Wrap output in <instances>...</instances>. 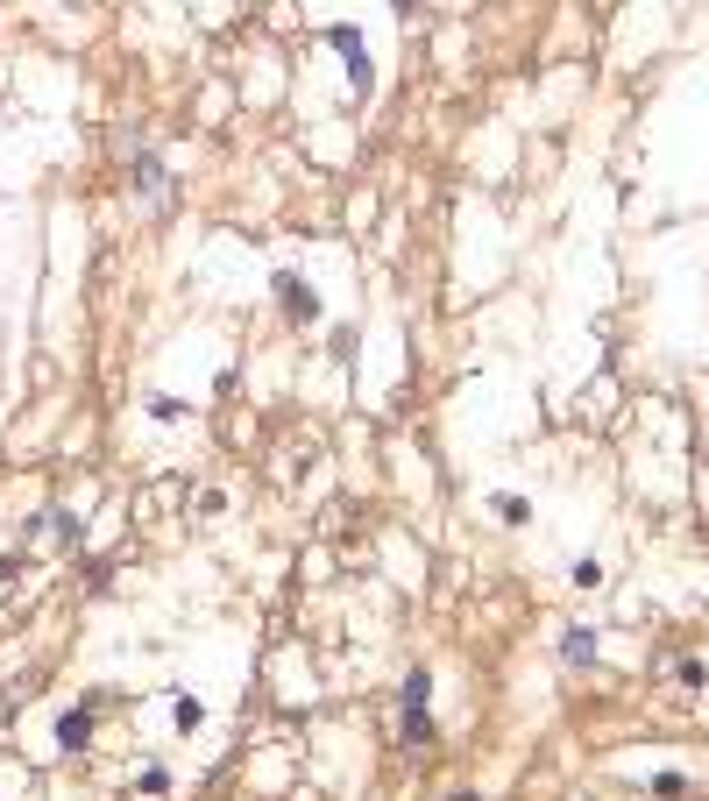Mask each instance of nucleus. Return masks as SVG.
I'll return each mask as SVG.
<instances>
[{"label":"nucleus","instance_id":"f257e3e1","mask_svg":"<svg viewBox=\"0 0 709 801\" xmlns=\"http://www.w3.org/2000/svg\"><path fill=\"white\" fill-rule=\"evenodd\" d=\"M405 745H433V674H412L405 681Z\"/></svg>","mask_w":709,"mask_h":801},{"label":"nucleus","instance_id":"f03ea898","mask_svg":"<svg viewBox=\"0 0 709 801\" xmlns=\"http://www.w3.org/2000/svg\"><path fill=\"white\" fill-rule=\"evenodd\" d=\"M128 185H135L149 206H164V192H171V171H164V156H156V149H135V164H128Z\"/></svg>","mask_w":709,"mask_h":801},{"label":"nucleus","instance_id":"7ed1b4c3","mask_svg":"<svg viewBox=\"0 0 709 801\" xmlns=\"http://www.w3.org/2000/svg\"><path fill=\"white\" fill-rule=\"evenodd\" d=\"M86 745H93V702H86V709H64V716H57V752H71V759H78Z\"/></svg>","mask_w":709,"mask_h":801},{"label":"nucleus","instance_id":"20e7f679","mask_svg":"<svg viewBox=\"0 0 709 801\" xmlns=\"http://www.w3.org/2000/svg\"><path fill=\"white\" fill-rule=\"evenodd\" d=\"M171 794V773L164 766H142V780H135V801H164Z\"/></svg>","mask_w":709,"mask_h":801},{"label":"nucleus","instance_id":"39448f33","mask_svg":"<svg viewBox=\"0 0 709 801\" xmlns=\"http://www.w3.org/2000/svg\"><path fill=\"white\" fill-rule=\"evenodd\" d=\"M334 50H348V71H355V86H369V64H362V36H355V29H341V36H334Z\"/></svg>","mask_w":709,"mask_h":801},{"label":"nucleus","instance_id":"423d86ee","mask_svg":"<svg viewBox=\"0 0 709 801\" xmlns=\"http://www.w3.org/2000/svg\"><path fill=\"white\" fill-rule=\"evenodd\" d=\"M277 291H284V305H291V319H312V312H320V305H312V291H305L298 277H284Z\"/></svg>","mask_w":709,"mask_h":801},{"label":"nucleus","instance_id":"0eeeda50","mask_svg":"<svg viewBox=\"0 0 709 801\" xmlns=\"http://www.w3.org/2000/svg\"><path fill=\"white\" fill-rule=\"evenodd\" d=\"M490 511H497L504 525H525V518H532V504H525V497H490Z\"/></svg>","mask_w":709,"mask_h":801},{"label":"nucleus","instance_id":"6e6552de","mask_svg":"<svg viewBox=\"0 0 709 801\" xmlns=\"http://www.w3.org/2000/svg\"><path fill=\"white\" fill-rule=\"evenodd\" d=\"M561 653H568V660H575V667H582V660H589V653H596V638H589V631H568V638H561Z\"/></svg>","mask_w":709,"mask_h":801},{"label":"nucleus","instance_id":"1a4fd4ad","mask_svg":"<svg viewBox=\"0 0 709 801\" xmlns=\"http://www.w3.org/2000/svg\"><path fill=\"white\" fill-rule=\"evenodd\" d=\"M653 794H660V801H681V794H688V780H681V773H660V780H653Z\"/></svg>","mask_w":709,"mask_h":801},{"label":"nucleus","instance_id":"9d476101","mask_svg":"<svg viewBox=\"0 0 709 801\" xmlns=\"http://www.w3.org/2000/svg\"><path fill=\"white\" fill-rule=\"evenodd\" d=\"M50 532H57V546H71V539H78V518H71V511H57V518H50Z\"/></svg>","mask_w":709,"mask_h":801},{"label":"nucleus","instance_id":"9b49d317","mask_svg":"<svg viewBox=\"0 0 709 801\" xmlns=\"http://www.w3.org/2000/svg\"><path fill=\"white\" fill-rule=\"evenodd\" d=\"M461 801H476V794H461Z\"/></svg>","mask_w":709,"mask_h":801}]
</instances>
